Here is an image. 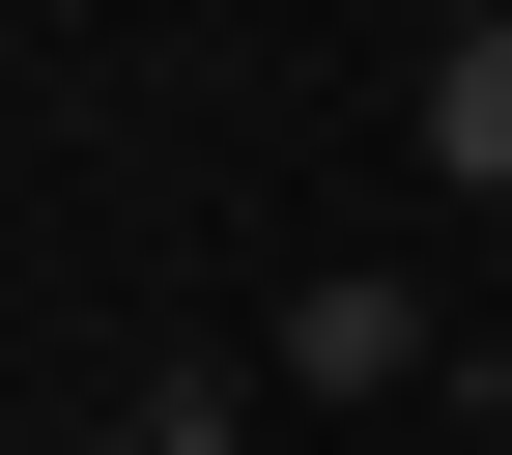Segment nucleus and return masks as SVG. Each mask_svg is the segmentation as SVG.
Wrapping results in <instances>:
<instances>
[{"label":"nucleus","mask_w":512,"mask_h":455,"mask_svg":"<svg viewBox=\"0 0 512 455\" xmlns=\"http://www.w3.org/2000/svg\"><path fill=\"white\" fill-rule=\"evenodd\" d=\"M484 455H512V427H484Z\"/></svg>","instance_id":"4"},{"label":"nucleus","mask_w":512,"mask_h":455,"mask_svg":"<svg viewBox=\"0 0 512 455\" xmlns=\"http://www.w3.org/2000/svg\"><path fill=\"white\" fill-rule=\"evenodd\" d=\"M427 171L512 228V0H456V57H427Z\"/></svg>","instance_id":"2"},{"label":"nucleus","mask_w":512,"mask_h":455,"mask_svg":"<svg viewBox=\"0 0 512 455\" xmlns=\"http://www.w3.org/2000/svg\"><path fill=\"white\" fill-rule=\"evenodd\" d=\"M484 342H512V313H484Z\"/></svg>","instance_id":"3"},{"label":"nucleus","mask_w":512,"mask_h":455,"mask_svg":"<svg viewBox=\"0 0 512 455\" xmlns=\"http://www.w3.org/2000/svg\"><path fill=\"white\" fill-rule=\"evenodd\" d=\"M285 399H427V285H399V256H342V285H285Z\"/></svg>","instance_id":"1"}]
</instances>
